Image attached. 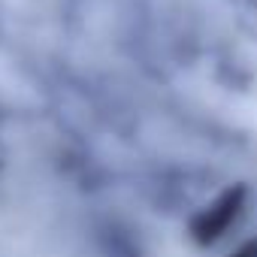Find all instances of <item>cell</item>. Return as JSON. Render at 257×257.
Listing matches in <instances>:
<instances>
[{"label": "cell", "instance_id": "obj_1", "mask_svg": "<svg viewBox=\"0 0 257 257\" xmlns=\"http://www.w3.org/2000/svg\"><path fill=\"white\" fill-rule=\"evenodd\" d=\"M239 212H242V191L236 188V191L221 194L212 206H206L197 215V221H194L197 242H218L230 230V224L239 218Z\"/></svg>", "mask_w": 257, "mask_h": 257}, {"label": "cell", "instance_id": "obj_2", "mask_svg": "<svg viewBox=\"0 0 257 257\" xmlns=\"http://www.w3.org/2000/svg\"><path fill=\"white\" fill-rule=\"evenodd\" d=\"M233 257H257V239H251V242H245Z\"/></svg>", "mask_w": 257, "mask_h": 257}]
</instances>
